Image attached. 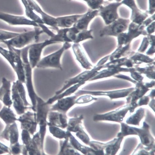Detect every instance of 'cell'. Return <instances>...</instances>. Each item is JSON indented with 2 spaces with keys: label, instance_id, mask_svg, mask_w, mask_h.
Here are the masks:
<instances>
[{
  "label": "cell",
  "instance_id": "obj_1",
  "mask_svg": "<svg viewBox=\"0 0 155 155\" xmlns=\"http://www.w3.org/2000/svg\"><path fill=\"white\" fill-rule=\"evenodd\" d=\"M8 50L0 46V54L11 66L15 72L18 80L25 83V72L23 61L21 55V49L8 47Z\"/></svg>",
  "mask_w": 155,
  "mask_h": 155
},
{
  "label": "cell",
  "instance_id": "obj_2",
  "mask_svg": "<svg viewBox=\"0 0 155 155\" xmlns=\"http://www.w3.org/2000/svg\"><path fill=\"white\" fill-rule=\"evenodd\" d=\"M43 32L42 30L36 28L34 30L20 33L15 37L2 42L6 44L7 47L21 49L33 42L38 41L40 35Z\"/></svg>",
  "mask_w": 155,
  "mask_h": 155
},
{
  "label": "cell",
  "instance_id": "obj_3",
  "mask_svg": "<svg viewBox=\"0 0 155 155\" xmlns=\"http://www.w3.org/2000/svg\"><path fill=\"white\" fill-rule=\"evenodd\" d=\"M37 103L36 114V121L40 127L38 132L40 135L41 147L43 149V143L46 131L47 125V119L50 108L49 104L43 101L38 96L37 97Z\"/></svg>",
  "mask_w": 155,
  "mask_h": 155
},
{
  "label": "cell",
  "instance_id": "obj_4",
  "mask_svg": "<svg viewBox=\"0 0 155 155\" xmlns=\"http://www.w3.org/2000/svg\"><path fill=\"white\" fill-rule=\"evenodd\" d=\"M71 47L70 43H64L63 45L59 50L41 59L36 67L39 68H53L62 70L61 63V57L64 51Z\"/></svg>",
  "mask_w": 155,
  "mask_h": 155
},
{
  "label": "cell",
  "instance_id": "obj_5",
  "mask_svg": "<svg viewBox=\"0 0 155 155\" xmlns=\"http://www.w3.org/2000/svg\"><path fill=\"white\" fill-rule=\"evenodd\" d=\"M56 43L50 39L43 42L36 43L29 45L28 50V60L31 68L33 69L40 61L43 49L47 46Z\"/></svg>",
  "mask_w": 155,
  "mask_h": 155
},
{
  "label": "cell",
  "instance_id": "obj_6",
  "mask_svg": "<svg viewBox=\"0 0 155 155\" xmlns=\"http://www.w3.org/2000/svg\"><path fill=\"white\" fill-rule=\"evenodd\" d=\"M122 5L121 2H116L105 6L102 5L98 9V15L102 17L106 25L111 24L119 18L118 9Z\"/></svg>",
  "mask_w": 155,
  "mask_h": 155
},
{
  "label": "cell",
  "instance_id": "obj_7",
  "mask_svg": "<svg viewBox=\"0 0 155 155\" xmlns=\"http://www.w3.org/2000/svg\"><path fill=\"white\" fill-rule=\"evenodd\" d=\"M130 21L128 19L119 18L104 28L100 31L101 35H120L128 28Z\"/></svg>",
  "mask_w": 155,
  "mask_h": 155
},
{
  "label": "cell",
  "instance_id": "obj_8",
  "mask_svg": "<svg viewBox=\"0 0 155 155\" xmlns=\"http://www.w3.org/2000/svg\"><path fill=\"white\" fill-rule=\"evenodd\" d=\"M0 19L12 26L29 25L39 27L35 21L28 19L24 16L0 12Z\"/></svg>",
  "mask_w": 155,
  "mask_h": 155
},
{
  "label": "cell",
  "instance_id": "obj_9",
  "mask_svg": "<svg viewBox=\"0 0 155 155\" xmlns=\"http://www.w3.org/2000/svg\"><path fill=\"white\" fill-rule=\"evenodd\" d=\"M122 5L128 7L131 11L130 20L131 22L141 25L143 22L148 17L147 12H143L138 7L135 0H122Z\"/></svg>",
  "mask_w": 155,
  "mask_h": 155
},
{
  "label": "cell",
  "instance_id": "obj_10",
  "mask_svg": "<svg viewBox=\"0 0 155 155\" xmlns=\"http://www.w3.org/2000/svg\"><path fill=\"white\" fill-rule=\"evenodd\" d=\"M129 108L130 105H127L115 111L103 115H96L94 117L93 120L94 121L108 120L120 123L123 121Z\"/></svg>",
  "mask_w": 155,
  "mask_h": 155
},
{
  "label": "cell",
  "instance_id": "obj_11",
  "mask_svg": "<svg viewBox=\"0 0 155 155\" xmlns=\"http://www.w3.org/2000/svg\"><path fill=\"white\" fill-rule=\"evenodd\" d=\"M17 120L21 123V129L27 130L31 134L34 135L38 124L36 113L28 111L19 117Z\"/></svg>",
  "mask_w": 155,
  "mask_h": 155
},
{
  "label": "cell",
  "instance_id": "obj_12",
  "mask_svg": "<svg viewBox=\"0 0 155 155\" xmlns=\"http://www.w3.org/2000/svg\"><path fill=\"white\" fill-rule=\"evenodd\" d=\"M95 74L94 70H87L82 72L75 77L66 81L60 90L56 92L55 95H58L71 86L81 82H85L91 80Z\"/></svg>",
  "mask_w": 155,
  "mask_h": 155
},
{
  "label": "cell",
  "instance_id": "obj_13",
  "mask_svg": "<svg viewBox=\"0 0 155 155\" xmlns=\"http://www.w3.org/2000/svg\"><path fill=\"white\" fill-rule=\"evenodd\" d=\"M22 153L23 154L40 155L45 154L43 151L40 135L38 132L34 135L31 143L27 146L23 145Z\"/></svg>",
  "mask_w": 155,
  "mask_h": 155
},
{
  "label": "cell",
  "instance_id": "obj_14",
  "mask_svg": "<svg viewBox=\"0 0 155 155\" xmlns=\"http://www.w3.org/2000/svg\"><path fill=\"white\" fill-rule=\"evenodd\" d=\"M47 125L62 129L67 128L68 125V117L65 114L59 112L51 111L48 113Z\"/></svg>",
  "mask_w": 155,
  "mask_h": 155
},
{
  "label": "cell",
  "instance_id": "obj_15",
  "mask_svg": "<svg viewBox=\"0 0 155 155\" xmlns=\"http://www.w3.org/2000/svg\"><path fill=\"white\" fill-rule=\"evenodd\" d=\"M98 15V10H90L82 15L74 25L73 27L79 31L87 30L91 21Z\"/></svg>",
  "mask_w": 155,
  "mask_h": 155
},
{
  "label": "cell",
  "instance_id": "obj_16",
  "mask_svg": "<svg viewBox=\"0 0 155 155\" xmlns=\"http://www.w3.org/2000/svg\"><path fill=\"white\" fill-rule=\"evenodd\" d=\"M78 97L76 95L63 98L58 100L57 103L53 105L50 110L57 111L65 114L76 104V101Z\"/></svg>",
  "mask_w": 155,
  "mask_h": 155
},
{
  "label": "cell",
  "instance_id": "obj_17",
  "mask_svg": "<svg viewBox=\"0 0 155 155\" xmlns=\"http://www.w3.org/2000/svg\"><path fill=\"white\" fill-rule=\"evenodd\" d=\"M71 47L76 60L82 67L87 70H91L92 67V65L88 61L80 44L79 43H74Z\"/></svg>",
  "mask_w": 155,
  "mask_h": 155
},
{
  "label": "cell",
  "instance_id": "obj_18",
  "mask_svg": "<svg viewBox=\"0 0 155 155\" xmlns=\"http://www.w3.org/2000/svg\"><path fill=\"white\" fill-rule=\"evenodd\" d=\"M11 91L13 107L18 115L23 114L27 109L31 108V107H26L23 101L18 92L16 81L13 83Z\"/></svg>",
  "mask_w": 155,
  "mask_h": 155
},
{
  "label": "cell",
  "instance_id": "obj_19",
  "mask_svg": "<svg viewBox=\"0 0 155 155\" xmlns=\"http://www.w3.org/2000/svg\"><path fill=\"white\" fill-rule=\"evenodd\" d=\"M1 136L2 138L10 141V146L18 142L19 132L15 122L11 124L7 125Z\"/></svg>",
  "mask_w": 155,
  "mask_h": 155
},
{
  "label": "cell",
  "instance_id": "obj_20",
  "mask_svg": "<svg viewBox=\"0 0 155 155\" xmlns=\"http://www.w3.org/2000/svg\"><path fill=\"white\" fill-rule=\"evenodd\" d=\"M137 132L143 145L148 147L154 146L153 145L154 140L150 134L149 125L145 122L143 123L142 128L139 129L133 127Z\"/></svg>",
  "mask_w": 155,
  "mask_h": 155
},
{
  "label": "cell",
  "instance_id": "obj_21",
  "mask_svg": "<svg viewBox=\"0 0 155 155\" xmlns=\"http://www.w3.org/2000/svg\"><path fill=\"white\" fill-rule=\"evenodd\" d=\"M67 131L70 143L75 149L85 155L101 154V153L95 151L91 147H88L81 145L72 135L71 132Z\"/></svg>",
  "mask_w": 155,
  "mask_h": 155
},
{
  "label": "cell",
  "instance_id": "obj_22",
  "mask_svg": "<svg viewBox=\"0 0 155 155\" xmlns=\"http://www.w3.org/2000/svg\"><path fill=\"white\" fill-rule=\"evenodd\" d=\"M81 94L83 95L91 94L95 96H107L111 99L124 97L127 96L128 94L126 90L106 92H91L82 90Z\"/></svg>",
  "mask_w": 155,
  "mask_h": 155
},
{
  "label": "cell",
  "instance_id": "obj_23",
  "mask_svg": "<svg viewBox=\"0 0 155 155\" xmlns=\"http://www.w3.org/2000/svg\"><path fill=\"white\" fill-rule=\"evenodd\" d=\"M85 83V82H81L71 86L61 94L55 95L50 98L46 103L49 105L51 104L57 100L71 95L74 93L81 86Z\"/></svg>",
  "mask_w": 155,
  "mask_h": 155
},
{
  "label": "cell",
  "instance_id": "obj_24",
  "mask_svg": "<svg viewBox=\"0 0 155 155\" xmlns=\"http://www.w3.org/2000/svg\"><path fill=\"white\" fill-rule=\"evenodd\" d=\"M82 15L61 17L56 19L57 27L68 28L74 25Z\"/></svg>",
  "mask_w": 155,
  "mask_h": 155
},
{
  "label": "cell",
  "instance_id": "obj_25",
  "mask_svg": "<svg viewBox=\"0 0 155 155\" xmlns=\"http://www.w3.org/2000/svg\"><path fill=\"white\" fill-rule=\"evenodd\" d=\"M10 108L5 106L0 111V117L7 125L12 124L18 120L16 115Z\"/></svg>",
  "mask_w": 155,
  "mask_h": 155
},
{
  "label": "cell",
  "instance_id": "obj_26",
  "mask_svg": "<svg viewBox=\"0 0 155 155\" xmlns=\"http://www.w3.org/2000/svg\"><path fill=\"white\" fill-rule=\"evenodd\" d=\"M69 138L60 141V149L58 154L80 155L69 142Z\"/></svg>",
  "mask_w": 155,
  "mask_h": 155
},
{
  "label": "cell",
  "instance_id": "obj_27",
  "mask_svg": "<svg viewBox=\"0 0 155 155\" xmlns=\"http://www.w3.org/2000/svg\"><path fill=\"white\" fill-rule=\"evenodd\" d=\"M2 84L4 85L5 88V93L2 101L5 106L10 107L12 104V101L10 97L11 83L10 81L4 77L2 79Z\"/></svg>",
  "mask_w": 155,
  "mask_h": 155
},
{
  "label": "cell",
  "instance_id": "obj_28",
  "mask_svg": "<svg viewBox=\"0 0 155 155\" xmlns=\"http://www.w3.org/2000/svg\"><path fill=\"white\" fill-rule=\"evenodd\" d=\"M84 118L82 115L70 119L68 123L67 130L76 133L83 128L81 124Z\"/></svg>",
  "mask_w": 155,
  "mask_h": 155
},
{
  "label": "cell",
  "instance_id": "obj_29",
  "mask_svg": "<svg viewBox=\"0 0 155 155\" xmlns=\"http://www.w3.org/2000/svg\"><path fill=\"white\" fill-rule=\"evenodd\" d=\"M123 137H119L118 139H115L113 141L106 143L105 150L106 154L115 155L120 147V144Z\"/></svg>",
  "mask_w": 155,
  "mask_h": 155
},
{
  "label": "cell",
  "instance_id": "obj_30",
  "mask_svg": "<svg viewBox=\"0 0 155 155\" xmlns=\"http://www.w3.org/2000/svg\"><path fill=\"white\" fill-rule=\"evenodd\" d=\"M144 110L140 108L137 110L134 114L128 118L126 121V123L129 124L139 125L141 120L144 115Z\"/></svg>",
  "mask_w": 155,
  "mask_h": 155
},
{
  "label": "cell",
  "instance_id": "obj_31",
  "mask_svg": "<svg viewBox=\"0 0 155 155\" xmlns=\"http://www.w3.org/2000/svg\"><path fill=\"white\" fill-rule=\"evenodd\" d=\"M50 133L54 137L60 139H65L68 138V131H65L58 127L49 126Z\"/></svg>",
  "mask_w": 155,
  "mask_h": 155
},
{
  "label": "cell",
  "instance_id": "obj_32",
  "mask_svg": "<svg viewBox=\"0 0 155 155\" xmlns=\"http://www.w3.org/2000/svg\"><path fill=\"white\" fill-rule=\"evenodd\" d=\"M121 131L117 135V137H123L129 135H138L137 132L133 127H130L124 123H122Z\"/></svg>",
  "mask_w": 155,
  "mask_h": 155
},
{
  "label": "cell",
  "instance_id": "obj_33",
  "mask_svg": "<svg viewBox=\"0 0 155 155\" xmlns=\"http://www.w3.org/2000/svg\"><path fill=\"white\" fill-rule=\"evenodd\" d=\"M16 86L18 93L23 100L25 105L27 107L31 105L28 102L26 97V93L23 83L18 80L16 81Z\"/></svg>",
  "mask_w": 155,
  "mask_h": 155
},
{
  "label": "cell",
  "instance_id": "obj_34",
  "mask_svg": "<svg viewBox=\"0 0 155 155\" xmlns=\"http://www.w3.org/2000/svg\"><path fill=\"white\" fill-rule=\"evenodd\" d=\"M19 33L0 30V42L10 40L19 34Z\"/></svg>",
  "mask_w": 155,
  "mask_h": 155
},
{
  "label": "cell",
  "instance_id": "obj_35",
  "mask_svg": "<svg viewBox=\"0 0 155 155\" xmlns=\"http://www.w3.org/2000/svg\"><path fill=\"white\" fill-rule=\"evenodd\" d=\"M76 135L84 143L88 145L90 142V139L84 131L83 128L76 132Z\"/></svg>",
  "mask_w": 155,
  "mask_h": 155
},
{
  "label": "cell",
  "instance_id": "obj_36",
  "mask_svg": "<svg viewBox=\"0 0 155 155\" xmlns=\"http://www.w3.org/2000/svg\"><path fill=\"white\" fill-rule=\"evenodd\" d=\"M87 4L88 6L93 10H98L102 5L104 0H84Z\"/></svg>",
  "mask_w": 155,
  "mask_h": 155
},
{
  "label": "cell",
  "instance_id": "obj_37",
  "mask_svg": "<svg viewBox=\"0 0 155 155\" xmlns=\"http://www.w3.org/2000/svg\"><path fill=\"white\" fill-rule=\"evenodd\" d=\"M21 138L24 145L25 146L28 145L32 140L30 133L27 130H22L21 133Z\"/></svg>",
  "mask_w": 155,
  "mask_h": 155
},
{
  "label": "cell",
  "instance_id": "obj_38",
  "mask_svg": "<svg viewBox=\"0 0 155 155\" xmlns=\"http://www.w3.org/2000/svg\"><path fill=\"white\" fill-rule=\"evenodd\" d=\"M23 145L19 144L18 142L11 146L9 148L11 154L17 155L19 154L22 151Z\"/></svg>",
  "mask_w": 155,
  "mask_h": 155
},
{
  "label": "cell",
  "instance_id": "obj_39",
  "mask_svg": "<svg viewBox=\"0 0 155 155\" xmlns=\"http://www.w3.org/2000/svg\"><path fill=\"white\" fill-rule=\"evenodd\" d=\"M97 99L91 96L85 95L81 96L76 101V104H84L89 103L93 101L96 100Z\"/></svg>",
  "mask_w": 155,
  "mask_h": 155
},
{
  "label": "cell",
  "instance_id": "obj_40",
  "mask_svg": "<svg viewBox=\"0 0 155 155\" xmlns=\"http://www.w3.org/2000/svg\"><path fill=\"white\" fill-rule=\"evenodd\" d=\"M149 7L147 12L148 14L152 15L155 13V0H148Z\"/></svg>",
  "mask_w": 155,
  "mask_h": 155
},
{
  "label": "cell",
  "instance_id": "obj_41",
  "mask_svg": "<svg viewBox=\"0 0 155 155\" xmlns=\"http://www.w3.org/2000/svg\"><path fill=\"white\" fill-rule=\"evenodd\" d=\"M155 13L151 15L150 17L147 18L142 23V25L145 28L147 26L150 24L152 22L155 21Z\"/></svg>",
  "mask_w": 155,
  "mask_h": 155
},
{
  "label": "cell",
  "instance_id": "obj_42",
  "mask_svg": "<svg viewBox=\"0 0 155 155\" xmlns=\"http://www.w3.org/2000/svg\"><path fill=\"white\" fill-rule=\"evenodd\" d=\"M149 101V98L148 97L145 96L142 98L140 100L138 104L139 106H141L143 105H147V104Z\"/></svg>",
  "mask_w": 155,
  "mask_h": 155
},
{
  "label": "cell",
  "instance_id": "obj_43",
  "mask_svg": "<svg viewBox=\"0 0 155 155\" xmlns=\"http://www.w3.org/2000/svg\"><path fill=\"white\" fill-rule=\"evenodd\" d=\"M147 27V31L149 34H151L155 30V21L152 22Z\"/></svg>",
  "mask_w": 155,
  "mask_h": 155
},
{
  "label": "cell",
  "instance_id": "obj_44",
  "mask_svg": "<svg viewBox=\"0 0 155 155\" xmlns=\"http://www.w3.org/2000/svg\"><path fill=\"white\" fill-rule=\"evenodd\" d=\"M5 93V88L4 85H2L0 87V100L2 101L3 96Z\"/></svg>",
  "mask_w": 155,
  "mask_h": 155
},
{
  "label": "cell",
  "instance_id": "obj_45",
  "mask_svg": "<svg viewBox=\"0 0 155 155\" xmlns=\"http://www.w3.org/2000/svg\"><path fill=\"white\" fill-rule=\"evenodd\" d=\"M0 150H1L5 152L9 153V148L4 144L0 142Z\"/></svg>",
  "mask_w": 155,
  "mask_h": 155
},
{
  "label": "cell",
  "instance_id": "obj_46",
  "mask_svg": "<svg viewBox=\"0 0 155 155\" xmlns=\"http://www.w3.org/2000/svg\"><path fill=\"white\" fill-rule=\"evenodd\" d=\"M5 152L3 150H0V154H2L4 153Z\"/></svg>",
  "mask_w": 155,
  "mask_h": 155
},
{
  "label": "cell",
  "instance_id": "obj_47",
  "mask_svg": "<svg viewBox=\"0 0 155 155\" xmlns=\"http://www.w3.org/2000/svg\"><path fill=\"white\" fill-rule=\"evenodd\" d=\"M122 0H116V2H121Z\"/></svg>",
  "mask_w": 155,
  "mask_h": 155
}]
</instances>
